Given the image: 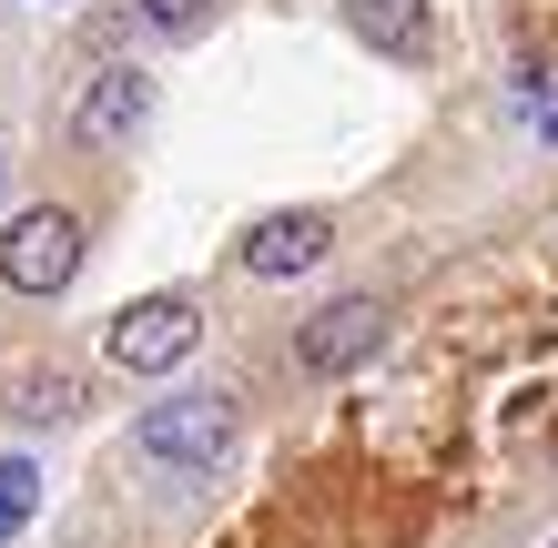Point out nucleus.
I'll use <instances>...</instances> for the list:
<instances>
[{
    "label": "nucleus",
    "mask_w": 558,
    "mask_h": 548,
    "mask_svg": "<svg viewBox=\"0 0 558 548\" xmlns=\"http://www.w3.org/2000/svg\"><path fill=\"white\" fill-rule=\"evenodd\" d=\"M72 275H82V223L61 204L11 214V234H0V284H11V295H61Z\"/></svg>",
    "instance_id": "1"
},
{
    "label": "nucleus",
    "mask_w": 558,
    "mask_h": 548,
    "mask_svg": "<svg viewBox=\"0 0 558 548\" xmlns=\"http://www.w3.org/2000/svg\"><path fill=\"white\" fill-rule=\"evenodd\" d=\"M133 447L162 458V467H214L223 447H234V397H223V386H204V397H162V406H143Z\"/></svg>",
    "instance_id": "2"
},
{
    "label": "nucleus",
    "mask_w": 558,
    "mask_h": 548,
    "mask_svg": "<svg viewBox=\"0 0 558 548\" xmlns=\"http://www.w3.org/2000/svg\"><path fill=\"white\" fill-rule=\"evenodd\" d=\"M112 366L122 376H173L193 345H204V315H193V295H143V305H122L112 315Z\"/></svg>",
    "instance_id": "3"
},
{
    "label": "nucleus",
    "mask_w": 558,
    "mask_h": 548,
    "mask_svg": "<svg viewBox=\"0 0 558 548\" xmlns=\"http://www.w3.org/2000/svg\"><path fill=\"white\" fill-rule=\"evenodd\" d=\"M376 345H386V305L376 295H336L325 315L294 326V366H305V376H355Z\"/></svg>",
    "instance_id": "4"
},
{
    "label": "nucleus",
    "mask_w": 558,
    "mask_h": 548,
    "mask_svg": "<svg viewBox=\"0 0 558 548\" xmlns=\"http://www.w3.org/2000/svg\"><path fill=\"white\" fill-rule=\"evenodd\" d=\"M325 244H336V223H325V214H265V223L234 244V265H244L254 284H284V275L325 265Z\"/></svg>",
    "instance_id": "5"
},
{
    "label": "nucleus",
    "mask_w": 558,
    "mask_h": 548,
    "mask_svg": "<svg viewBox=\"0 0 558 548\" xmlns=\"http://www.w3.org/2000/svg\"><path fill=\"white\" fill-rule=\"evenodd\" d=\"M153 122V72H92V92H82V112H72V133L92 143V153H112V143H133Z\"/></svg>",
    "instance_id": "6"
},
{
    "label": "nucleus",
    "mask_w": 558,
    "mask_h": 548,
    "mask_svg": "<svg viewBox=\"0 0 558 548\" xmlns=\"http://www.w3.org/2000/svg\"><path fill=\"white\" fill-rule=\"evenodd\" d=\"M345 31H355L366 51H386V61H426V51H437L426 0H345Z\"/></svg>",
    "instance_id": "7"
},
{
    "label": "nucleus",
    "mask_w": 558,
    "mask_h": 548,
    "mask_svg": "<svg viewBox=\"0 0 558 548\" xmlns=\"http://www.w3.org/2000/svg\"><path fill=\"white\" fill-rule=\"evenodd\" d=\"M31 508H41V467H31V458H0V538H21Z\"/></svg>",
    "instance_id": "8"
},
{
    "label": "nucleus",
    "mask_w": 558,
    "mask_h": 548,
    "mask_svg": "<svg viewBox=\"0 0 558 548\" xmlns=\"http://www.w3.org/2000/svg\"><path fill=\"white\" fill-rule=\"evenodd\" d=\"M72 397H82L72 376H21V386H11V406H21V416H72Z\"/></svg>",
    "instance_id": "9"
},
{
    "label": "nucleus",
    "mask_w": 558,
    "mask_h": 548,
    "mask_svg": "<svg viewBox=\"0 0 558 548\" xmlns=\"http://www.w3.org/2000/svg\"><path fill=\"white\" fill-rule=\"evenodd\" d=\"M133 11H143L153 31H193V21H204V11H214V0H133Z\"/></svg>",
    "instance_id": "10"
},
{
    "label": "nucleus",
    "mask_w": 558,
    "mask_h": 548,
    "mask_svg": "<svg viewBox=\"0 0 558 548\" xmlns=\"http://www.w3.org/2000/svg\"><path fill=\"white\" fill-rule=\"evenodd\" d=\"M548 458H558V416H548Z\"/></svg>",
    "instance_id": "11"
},
{
    "label": "nucleus",
    "mask_w": 558,
    "mask_h": 548,
    "mask_svg": "<svg viewBox=\"0 0 558 548\" xmlns=\"http://www.w3.org/2000/svg\"><path fill=\"white\" fill-rule=\"evenodd\" d=\"M548 548H558V538H548Z\"/></svg>",
    "instance_id": "12"
}]
</instances>
